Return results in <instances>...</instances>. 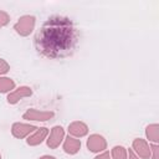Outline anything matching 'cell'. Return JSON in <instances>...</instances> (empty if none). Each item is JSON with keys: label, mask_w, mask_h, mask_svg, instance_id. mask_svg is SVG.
I'll use <instances>...</instances> for the list:
<instances>
[{"label": "cell", "mask_w": 159, "mask_h": 159, "mask_svg": "<svg viewBox=\"0 0 159 159\" xmlns=\"http://www.w3.org/2000/svg\"><path fill=\"white\" fill-rule=\"evenodd\" d=\"M0 159H1V154H0Z\"/></svg>", "instance_id": "21"}, {"label": "cell", "mask_w": 159, "mask_h": 159, "mask_svg": "<svg viewBox=\"0 0 159 159\" xmlns=\"http://www.w3.org/2000/svg\"><path fill=\"white\" fill-rule=\"evenodd\" d=\"M87 133H88V127H87V124L83 123V122L76 120V122H72V123L68 125V134H70L71 137L82 138V137H84Z\"/></svg>", "instance_id": "10"}, {"label": "cell", "mask_w": 159, "mask_h": 159, "mask_svg": "<svg viewBox=\"0 0 159 159\" xmlns=\"http://www.w3.org/2000/svg\"><path fill=\"white\" fill-rule=\"evenodd\" d=\"M35 22H36L35 16H32V15H24L14 25V30L20 36H24V37L29 36L34 31V29H35Z\"/></svg>", "instance_id": "2"}, {"label": "cell", "mask_w": 159, "mask_h": 159, "mask_svg": "<svg viewBox=\"0 0 159 159\" xmlns=\"http://www.w3.org/2000/svg\"><path fill=\"white\" fill-rule=\"evenodd\" d=\"M37 129L36 125H32V124H26V123H14L12 127H11V133L15 138H19V139H22V138H26L27 135H30L31 133H34L35 130Z\"/></svg>", "instance_id": "6"}, {"label": "cell", "mask_w": 159, "mask_h": 159, "mask_svg": "<svg viewBox=\"0 0 159 159\" xmlns=\"http://www.w3.org/2000/svg\"><path fill=\"white\" fill-rule=\"evenodd\" d=\"M15 88V82L9 77H0V93L11 92Z\"/></svg>", "instance_id": "13"}, {"label": "cell", "mask_w": 159, "mask_h": 159, "mask_svg": "<svg viewBox=\"0 0 159 159\" xmlns=\"http://www.w3.org/2000/svg\"><path fill=\"white\" fill-rule=\"evenodd\" d=\"M53 116H55V113L51 112V111H37V109L30 108V109H27L22 114V118L24 119H27V120L46 122V120H50L51 118H53Z\"/></svg>", "instance_id": "4"}, {"label": "cell", "mask_w": 159, "mask_h": 159, "mask_svg": "<svg viewBox=\"0 0 159 159\" xmlns=\"http://www.w3.org/2000/svg\"><path fill=\"white\" fill-rule=\"evenodd\" d=\"M32 94V89L30 88V87H27V86H21V87H19L17 89H15V91H12V92H10L9 94H7V102L10 103V104H16L20 99H22V98H25V97H30Z\"/></svg>", "instance_id": "8"}, {"label": "cell", "mask_w": 159, "mask_h": 159, "mask_svg": "<svg viewBox=\"0 0 159 159\" xmlns=\"http://www.w3.org/2000/svg\"><path fill=\"white\" fill-rule=\"evenodd\" d=\"M47 134H48V129H47L46 127L37 128V129H36L31 135H29V137H27L26 143H27L29 145H31V147L39 145V144H41V143L46 139Z\"/></svg>", "instance_id": "9"}, {"label": "cell", "mask_w": 159, "mask_h": 159, "mask_svg": "<svg viewBox=\"0 0 159 159\" xmlns=\"http://www.w3.org/2000/svg\"><path fill=\"white\" fill-rule=\"evenodd\" d=\"M78 42V32L73 22L66 17L55 15L43 22L35 36L37 52L47 58H63L70 56Z\"/></svg>", "instance_id": "1"}, {"label": "cell", "mask_w": 159, "mask_h": 159, "mask_svg": "<svg viewBox=\"0 0 159 159\" xmlns=\"http://www.w3.org/2000/svg\"><path fill=\"white\" fill-rule=\"evenodd\" d=\"M127 159H140L134 152H133V149H129V150H127Z\"/></svg>", "instance_id": "18"}, {"label": "cell", "mask_w": 159, "mask_h": 159, "mask_svg": "<svg viewBox=\"0 0 159 159\" xmlns=\"http://www.w3.org/2000/svg\"><path fill=\"white\" fill-rule=\"evenodd\" d=\"M133 152L142 159L150 158V145L142 138H137L133 140Z\"/></svg>", "instance_id": "7"}, {"label": "cell", "mask_w": 159, "mask_h": 159, "mask_svg": "<svg viewBox=\"0 0 159 159\" xmlns=\"http://www.w3.org/2000/svg\"><path fill=\"white\" fill-rule=\"evenodd\" d=\"M150 158L152 159H159V147L158 144H152L150 145Z\"/></svg>", "instance_id": "16"}, {"label": "cell", "mask_w": 159, "mask_h": 159, "mask_svg": "<svg viewBox=\"0 0 159 159\" xmlns=\"http://www.w3.org/2000/svg\"><path fill=\"white\" fill-rule=\"evenodd\" d=\"M93 159H109V152H103V153L98 154L97 157H94Z\"/></svg>", "instance_id": "19"}, {"label": "cell", "mask_w": 159, "mask_h": 159, "mask_svg": "<svg viewBox=\"0 0 159 159\" xmlns=\"http://www.w3.org/2000/svg\"><path fill=\"white\" fill-rule=\"evenodd\" d=\"M145 135H147V138L150 142H153L154 144H157L159 142V125L157 123L149 124L145 128Z\"/></svg>", "instance_id": "12"}, {"label": "cell", "mask_w": 159, "mask_h": 159, "mask_svg": "<svg viewBox=\"0 0 159 159\" xmlns=\"http://www.w3.org/2000/svg\"><path fill=\"white\" fill-rule=\"evenodd\" d=\"M127 149L122 145H116L112 148V158L113 159H127Z\"/></svg>", "instance_id": "14"}, {"label": "cell", "mask_w": 159, "mask_h": 159, "mask_svg": "<svg viewBox=\"0 0 159 159\" xmlns=\"http://www.w3.org/2000/svg\"><path fill=\"white\" fill-rule=\"evenodd\" d=\"M65 139V130L61 125H55L51 132H50V137L46 139V144L50 149H56L62 140Z\"/></svg>", "instance_id": "5"}, {"label": "cell", "mask_w": 159, "mask_h": 159, "mask_svg": "<svg viewBox=\"0 0 159 159\" xmlns=\"http://www.w3.org/2000/svg\"><path fill=\"white\" fill-rule=\"evenodd\" d=\"M87 148L92 153H101L107 149V140L101 134H91L87 139Z\"/></svg>", "instance_id": "3"}, {"label": "cell", "mask_w": 159, "mask_h": 159, "mask_svg": "<svg viewBox=\"0 0 159 159\" xmlns=\"http://www.w3.org/2000/svg\"><path fill=\"white\" fill-rule=\"evenodd\" d=\"M9 70H10L9 63H7L5 60L0 58V75H5V73H7Z\"/></svg>", "instance_id": "17"}, {"label": "cell", "mask_w": 159, "mask_h": 159, "mask_svg": "<svg viewBox=\"0 0 159 159\" xmlns=\"http://www.w3.org/2000/svg\"><path fill=\"white\" fill-rule=\"evenodd\" d=\"M9 22H10V15L6 11L0 10V27L6 26Z\"/></svg>", "instance_id": "15"}, {"label": "cell", "mask_w": 159, "mask_h": 159, "mask_svg": "<svg viewBox=\"0 0 159 159\" xmlns=\"http://www.w3.org/2000/svg\"><path fill=\"white\" fill-rule=\"evenodd\" d=\"M40 159H56V158L52 157V155H43V157H41Z\"/></svg>", "instance_id": "20"}, {"label": "cell", "mask_w": 159, "mask_h": 159, "mask_svg": "<svg viewBox=\"0 0 159 159\" xmlns=\"http://www.w3.org/2000/svg\"><path fill=\"white\" fill-rule=\"evenodd\" d=\"M81 149V140L75 138V137H71L68 135L65 142H63V150L65 153L70 154V155H73V154H77L78 150Z\"/></svg>", "instance_id": "11"}]
</instances>
